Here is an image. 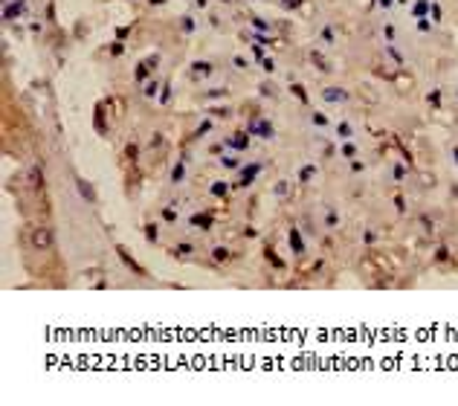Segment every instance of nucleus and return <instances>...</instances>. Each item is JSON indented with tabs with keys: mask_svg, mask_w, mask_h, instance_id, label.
<instances>
[{
	"mask_svg": "<svg viewBox=\"0 0 458 406\" xmlns=\"http://www.w3.org/2000/svg\"><path fill=\"white\" fill-rule=\"evenodd\" d=\"M32 244H35L38 250H46V247L53 244V232H50L46 226H38L35 232H32Z\"/></svg>",
	"mask_w": 458,
	"mask_h": 406,
	"instance_id": "nucleus-1",
	"label": "nucleus"
},
{
	"mask_svg": "<svg viewBox=\"0 0 458 406\" xmlns=\"http://www.w3.org/2000/svg\"><path fill=\"white\" fill-rule=\"evenodd\" d=\"M27 180H29V186H32V189H38V186H41V174H38V169H29Z\"/></svg>",
	"mask_w": 458,
	"mask_h": 406,
	"instance_id": "nucleus-2",
	"label": "nucleus"
}]
</instances>
